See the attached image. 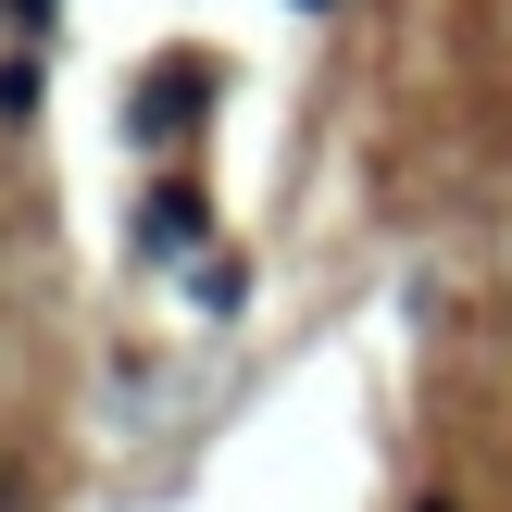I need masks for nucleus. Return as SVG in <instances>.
Instances as JSON below:
<instances>
[{
	"mask_svg": "<svg viewBox=\"0 0 512 512\" xmlns=\"http://www.w3.org/2000/svg\"><path fill=\"white\" fill-rule=\"evenodd\" d=\"M150 250H200V188H163V200H150Z\"/></svg>",
	"mask_w": 512,
	"mask_h": 512,
	"instance_id": "f257e3e1",
	"label": "nucleus"
},
{
	"mask_svg": "<svg viewBox=\"0 0 512 512\" xmlns=\"http://www.w3.org/2000/svg\"><path fill=\"white\" fill-rule=\"evenodd\" d=\"M425 512H450V500H425Z\"/></svg>",
	"mask_w": 512,
	"mask_h": 512,
	"instance_id": "f03ea898",
	"label": "nucleus"
},
{
	"mask_svg": "<svg viewBox=\"0 0 512 512\" xmlns=\"http://www.w3.org/2000/svg\"><path fill=\"white\" fill-rule=\"evenodd\" d=\"M313 13H325V0H313Z\"/></svg>",
	"mask_w": 512,
	"mask_h": 512,
	"instance_id": "7ed1b4c3",
	"label": "nucleus"
}]
</instances>
